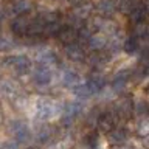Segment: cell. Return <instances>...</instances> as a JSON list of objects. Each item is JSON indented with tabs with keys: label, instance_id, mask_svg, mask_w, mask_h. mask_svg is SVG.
Here are the masks:
<instances>
[{
	"label": "cell",
	"instance_id": "6da1fadb",
	"mask_svg": "<svg viewBox=\"0 0 149 149\" xmlns=\"http://www.w3.org/2000/svg\"><path fill=\"white\" fill-rule=\"evenodd\" d=\"M118 113H116L115 110H107V112H102L100 115V118H98V127L101 130H104V132H110L112 129H115L116 126V121H118Z\"/></svg>",
	"mask_w": 149,
	"mask_h": 149
},
{
	"label": "cell",
	"instance_id": "7a4b0ae2",
	"mask_svg": "<svg viewBox=\"0 0 149 149\" xmlns=\"http://www.w3.org/2000/svg\"><path fill=\"white\" fill-rule=\"evenodd\" d=\"M82 112V104L78 101H72L68 104H65L64 107V113H62V124L64 126H70L74 121V118Z\"/></svg>",
	"mask_w": 149,
	"mask_h": 149
},
{
	"label": "cell",
	"instance_id": "3957f363",
	"mask_svg": "<svg viewBox=\"0 0 149 149\" xmlns=\"http://www.w3.org/2000/svg\"><path fill=\"white\" fill-rule=\"evenodd\" d=\"M30 23L31 19H28L26 16H17L14 20L11 22V31L16 36H28V30H30Z\"/></svg>",
	"mask_w": 149,
	"mask_h": 149
},
{
	"label": "cell",
	"instance_id": "277c9868",
	"mask_svg": "<svg viewBox=\"0 0 149 149\" xmlns=\"http://www.w3.org/2000/svg\"><path fill=\"white\" fill-rule=\"evenodd\" d=\"M11 134L19 143H25L30 140V129L23 121H13L11 123Z\"/></svg>",
	"mask_w": 149,
	"mask_h": 149
},
{
	"label": "cell",
	"instance_id": "5b68a950",
	"mask_svg": "<svg viewBox=\"0 0 149 149\" xmlns=\"http://www.w3.org/2000/svg\"><path fill=\"white\" fill-rule=\"evenodd\" d=\"M148 17H149V8H148V5L143 3V2H138L137 6L134 8V11L129 14V19H130V23H132V25L146 22Z\"/></svg>",
	"mask_w": 149,
	"mask_h": 149
},
{
	"label": "cell",
	"instance_id": "8992f818",
	"mask_svg": "<svg viewBox=\"0 0 149 149\" xmlns=\"http://www.w3.org/2000/svg\"><path fill=\"white\" fill-rule=\"evenodd\" d=\"M115 112L118 113L120 118H129L135 112V102L130 98H121L115 106Z\"/></svg>",
	"mask_w": 149,
	"mask_h": 149
},
{
	"label": "cell",
	"instance_id": "52a82bcc",
	"mask_svg": "<svg viewBox=\"0 0 149 149\" xmlns=\"http://www.w3.org/2000/svg\"><path fill=\"white\" fill-rule=\"evenodd\" d=\"M65 56L73 62H81V61L86 59V51L79 44L73 42V44L65 45Z\"/></svg>",
	"mask_w": 149,
	"mask_h": 149
},
{
	"label": "cell",
	"instance_id": "ba28073f",
	"mask_svg": "<svg viewBox=\"0 0 149 149\" xmlns=\"http://www.w3.org/2000/svg\"><path fill=\"white\" fill-rule=\"evenodd\" d=\"M9 62H11V67L16 70L19 74H25L28 70H30V67H31V61L25 54L14 56V58L9 59Z\"/></svg>",
	"mask_w": 149,
	"mask_h": 149
},
{
	"label": "cell",
	"instance_id": "9c48e42d",
	"mask_svg": "<svg viewBox=\"0 0 149 149\" xmlns=\"http://www.w3.org/2000/svg\"><path fill=\"white\" fill-rule=\"evenodd\" d=\"M78 37H79V30L74 28V26H72V25H64L62 30H61V33L58 34V39L62 42V44H65V45L73 44Z\"/></svg>",
	"mask_w": 149,
	"mask_h": 149
},
{
	"label": "cell",
	"instance_id": "30bf717a",
	"mask_svg": "<svg viewBox=\"0 0 149 149\" xmlns=\"http://www.w3.org/2000/svg\"><path fill=\"white\" fill-rule=\"evenodd\" d=\"M54 104L51 101H39L36 106V118L39 120H48L54 113Z\"/></svg>",
	"mask_w": 149,
	"mask_h": 149
},
{
	"label": "cell",
	"instance_id": "8fae6325",
	"mask_svg": "<svg viewBox=\"0 0 149 149\" xmlns=\"http://www.w3.org/2000/svg\"><path fill=\"white\" fill-rule=\"evenodd\" d=\"M34 82L39 84V86H47L50 81H51V70L48 68V65H44V64H39V67L34 70Z\"/></svg>",
	"mask_w": 149,
	"mask_h": 149
},
{
	"label": "cell",
	"instance_id": "7c38bea8",
	"mask_svg": "<svg viewBox=\"0 0 149 149\" xmlns=\"http://www.w3.org/2000/svg\"><path fill=\"white\" fill-rule=\"evenodd\" d=\"M87 84H88V87L92 88V92L96 93L106 86V76L100 72H93L90 76L87 78Z\"/></svg>",
	"mask_w": 149,
	"mask_h": 149
},
{
	"label": "cell",
	"instance_id": "4fadbf2b",
	"mask_svg": "<svg viewBox=\"0 0 149 149\" xmlns=\"http://www.w3.org/2000/svg\"><path fill=\"white\" fill-rule=\"evenodd\" d=\"M115 9H118V8H116V2H113V0H101V2L96 5V11L102 17L112 16V14L115 13Z\"/></svg>",
	"mask_w": 149,
	"mask_h": 149
},
{
	"label": "cell",
	"instance_id": "5bb4252c",
	"mask_svg": "<svg viewBox=\"0 0 149 149\" xmlns=\"http://www.w3.org/2000/svg\"><path fill=\"white\" fill-rule=\"evenodd\" d=\"M129 134L126 129H121V127H115L112 129L109 132V140L112 144H116V146H120V144H124L126 140H127Z\"/></svg>",
	"mask_w": 149,
	"mask_h": 149
},
{
	"label": "cell",
	"instance_id": "9a60e30c",
	"mask_svg": "<svg viewBox=\"0 0 149 149\" xmlns=\"http://www.w3.org/2000/svg\"><path fill=\"white\" fill-rule=\"evenodd\" d=\"M127 79H129V72H120L115 74L113 81H112V88L115 92H123L126 84H127Z\"/></svg>",
	"mask_w": 149,
	"mask_h": 149
},
{
	"label": "cell",
	"instance_id": "2e32d148",
	"mask_svg": "<svg viewBox=\"0 0 149 149\" xmlns=\"http://www.w3.org/2000/svg\"><path fill=\"white\" fill-rule=\"evenodd\" d=\"M87 45L95 51H101L104 47H107V37L102 34H92L88 42H87Z\"/></svg>",
	"mask_w": 149,
	"mask_h": 149
},
{
	"label": "cell",
	"instance_id": "e0dca14e",
	"mask_svg": "<svg viewBox=\"0 0 149 149\" xmlns=\"http://www.w3.org/2000/svg\"><path fill=\"white\" fill-rule=\"evenodd\" d=\"M93 11V5L92 3H81L78 5V6H74L73 9V16H76L78 19H81V20H84V19H87L88 16H90V13Z\"/></svg>",
	"mask_w": 149,
	"mask_h": 149
},
{
	"label": "cell",
	"instance_id": "ac0fdd59",
	"mask_svg": "<svg viewBox=\"0 0 149 149\" xmlns=\"http://www.w3.org/2000/svg\"><path fill=\"white\" fill-rule=\"evenodd\" d=\"M62 84L67 87H76L79 84V76L73 70H65L62 73Z\"/></svg>",
	"mask_w": 149,
	"mask_h": 149
},
{
	"label": "cell",
	"instance_id": "d6986e66",
	"mask_svg": "<svg viewBox=\"0 0 149 149\" xmlns=\"http://www.w3.org/2000/svg\"><path fill=\"white\" fill-rule=\"evenodd\" d=\"M140 48V40H138V37L137 36H130V37H127L124 42H123V50L126 51V53H129V54H132V53H135Z\"/></svg>",
	"mask_w": 149,
	"mask_h": 149
},
{
	"label": "cell",
	"instance_id": "ffe728a7",
	"mask_svg": "<svg viewBox=\"0 0 149 149\" xmlns=\"http://www.w3.org/2000/svg\"><path fill=\"white\" fill-rule=\"evenodd\" d=\"M31 9V2L30 0H17L14 5H11V11H14V14L20 16V14H25Z\"/></svg>",
	"mask_w": 149,
	"mask_h": 149
},
{
	"label": "cell",
	"instance_id": "44dd1931",
	"mask_svg": "<svg viewBox=\"0 0 149 149\" xmlns=\"http://www.w3.org/2000/svg\"><path fill=\"white\" fill-rule=\"evenodd\" d=\"M137 6V0H116V8L123 14H130Z\"/></svg>",
	"mask_w": 149,
	"mask_h": 149
},
{
	"label": "cell",
	"instance_id": "7402d4cb",
	"mask_svg": "<svg viewBox=\"0 0 149 149\" xmlns=\"http://www.w3.org/2000/svg\"><path fill=\"white\" fill-rule=\"evenodd\" d=\"M64 25H61L59 19L56 20H51V22H47V26H45V34L47 36H58L61 30H62Z\"/></svg>",
	"mask_w": 149,
	"mask_h": 149
},
{
	"label": "cell",
	"instance_id": "603a6c76",
	"mask_svg": "<svg viewBox=\"0 0 149 149\" xmlns=\"http://www.w3.org/2000/svg\"><path fill=\"white\" fill-rule=\"evenodd\" d=\"M56 134V129L53 126H45V127H42L39 130V134H37V140H39L40 143H45V141H50V138L53 137Z\"/></svg>",
	"mask_w": 149,
	"mask_h": 149
},
{
	"label": "cell",
	"instance_id": "cb8c5ba5",
	"mask_svg": "<svg viewBox=\"0 0 149 149\" xmlns=\"http://www.w3.org/2000/svg\"><path fill=\"white\" fill-rule=\"evenodd\" d=\"M73 92H74V95L79 96V98H87V96H90L93 95V92H92V88L88 87V84H78L76 87H73Z\"/></svg>",
	"mask_w": 149,
	"mask_h": 149
},
{
	"label": "cell",
	"instance_id": "d4e9b609",
	"mask_svg": "<svg viewBox=\"0 0 149 149\" xmlns=\"http://www.w3.org/2000/svg\"><path fill=\"white\" fill-rule=\"evenodd\" d=\"M137 134L140 135V137H146V135H149V116L148 118H143L137 124Z\"/></svg>",
	"mask_w": 149,
	"mask_h": 149
},
{
	"label": "cell",
	"instance_id": "484cf974",
	"mask_svg": "<svg viewBox=\"0 0 149 149\" xmlns=\"http://www.w3.org/2000/svg\"><path fill=\"white\" fill-rule=\"evenodd\" d=\"M88 61H90V64L92 65H95V67H100V65H102V64H106V61H107V58L102 53H100V51H96L95 54H92L90 58H88Z\"/></svg>",
	"mask_w": 149,
	"mask_h": 149
},
{
	"label": "cell",
	"instance_id": "4316f807",
	"mask_svg": "<svg viewBox=\"0 0 149 149\" xmlns=\"http://www.w3.org/2000/svg\"><path fill=\"white\" fill-rule=\"evenodd\" d=\"M51 62H56L54 53H51V51H44L42 54H39V64L48 65V64H51Z\"/></svg>",
	"mask_w": 149,
	"mask_h": 149
},
{
	"label": "cell",
	"instance_id": "83f0119b",
	"mask_svg": "<svg viewBox=\"0 0 149 149\" xmlns=\"http://www.w3.org/2000/svg\"><path fill=\"white\" fill-rule=\"evenodd\" d=\"M148 110H149V107L144 101H137L135 102V113H146Z\"/></svg>",
	"mask_w": 149,
	"mask_h": 149
},
{
	"label": "cell",
	"instance_id": "f1b7e54d",
	"mask_svg": "<svg viewBox=\"0 0 149 149\" xmlns=\"http://www.w3.org/2000/svg\"><path fill=\"white\" fill-rule=\"evenodd\" d=\"M72 5H74V6H78V5H81V3H86L87 0H68Z\"/></svg>",
	"mask_w": 149,
	"mask_h": 149
},
{
	"label": "cell",
	"instance_id": "f546056e",
	"mask_svg": "<svg viewBox=\"0 0 149 149\" xmlns=\"http://www.w3.org/2000/svg\"><path fill=\"white\" fill-rule=\"evenodd\" d=\"M144 144L149 148V135H146V137H144Z\"/></svg>",
	"mask_w": 149,
	"mask_h": 149
},
{
	"label": "cell",
	"instance_id": "4dcf8cb0",
	"mask_svg": "<svg viewBox=\"0 0 149 149\" xmlns=\"http://www.w3.org/2000/svg\"><path fill=\"white\" fill-rule=\"evenodd\" d=\"M116 149H132V148H124V146H121V144H120V148H116Z\"/></svg>",
	"mask_w": 149,
	"mask_h": 149
}]
</instances>
